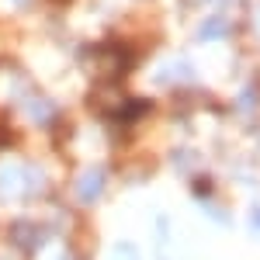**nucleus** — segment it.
Wrapping results in <instances>:
<instances>
[{"label": "nucleus", "mask_w": 260, "mask_h": 260, "mask_svg": "<svg viewBox=\"0 0 260 260\" xmlns=\"http://www.w3.org/2000/svg\"><path fill=\"white\" fill-rule=\"evenodd\" d=\"M52 4H70V0H52Z\"/></svg>", "instance_id": "nucleus-4"}, {"label": "nucleus", "mask_w": 260, "mask_h": 260, "mask_svg": "<svg viewBox=\"0 0 260 260\" xmlns=\"http://www.w3.org/2000/svg\"><path fill=\"white\" fill-rule=\"evenodd\" d=\"M101 184H104V170H87L77 184V198L80 201H94L101 194Z\"/></svg>", "instance_id": "nucleus-2"}, {"label": "nucleus", "mask_w": 260, "mask_h": 260, "mask_svg": "<svg viewBox=\"0 0 260 260\" xmlns=\"http://www.w3.org/2000/svg\"><path fill=\"white\" fill-rule=\"evenodd\" d=\"M115 260H136V253H132L128 246H118V250H115Z\"/></svg>", "instance_id": "nucleus-3"}, {"label": "nucleus", "mask_w": 260, "mask_h": 260, "mask_svg": "<svg viewBox=\"0 0 260 260\" xmlns=\"http://www.w3.org/2000/svg\"><path fill=\"white\" fill-rule=\"evenodd\" d=\"M87 66H90V73L101 77V80H118L121 73L128 70V52L118 49V45H98V49H90Z\"/></svg>", "instance_id": "nucleus-1"}]
</instances>
